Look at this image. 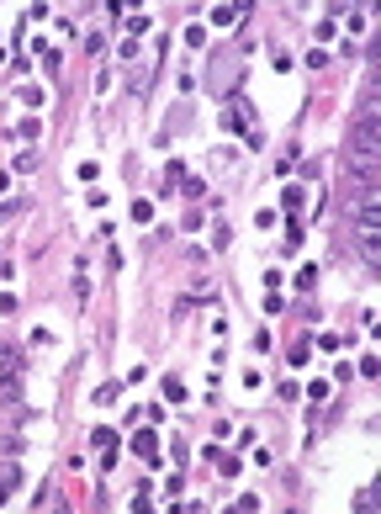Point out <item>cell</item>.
<instances>
[{
    "label": "cell",
    "instance_id": "1",
    "mask_svg": "<svg viewBox=\"0 0 381 514\" xmlns=\"http://www.w3.org/2000/svg\"><path fill=\"white\" fill-rule=\"evenodd\" d=\"M376 149H381V128H376V117H355L344 154H376Z\"/></svg>",
    "mask_w": 381,
    "mask_h": 514
},
{
    "label": "cell",
    "instance_id": "2",
    "mask_svg": "<svg viewBox=\"0 0 381 514\" xmlns=\"http://www.w3.org/2000/svg\"><path fill=\"white\" fill-rule=\"evenodd\" d=\"M132 451H138L143 462H159V435H154V430H138V435H132Z\"/></svg>",
    "mask_w": 381,
    "mask_h": 514
},
{
    "label": "cell",
    "instance_id": "3",
    "mask_svg": "<svg viewBox=\"0 0 381 514\" xmlns=\"http://www.w3.org/2000/svg\"><path fill=\"white\" fill-rule=\"evenodd\" d=\"M201 456H207V462H217V472H222V477H239V456H222L217 445H207Z\"/></svg>",
    "mask_w": 381,
    "mask_h": 514
},
{
    "label": "cell",
    "instance_id": "4",
    "mask_svg": "<svg viewBox=\"0 0 381 514\" xmlns=\"http://www.w3.org/2000/svg\"><path fill=\"white\" fill-rule=\"evenodd\" d=\"M16 483H21V466H11V462H6V466H0V504L16 493Z\"/></svg>",
    "mask_w": 381,
    "mask_h": 514
},
{
    "label": "cell",
    "instance_id": "5",
    "mask_svg": "<svg viewBox=\"0 0 381 514\" xmlns=\"http://www.w3.org/2000/svg\"><path fill=\"white\" fill-rule=\"evenodd\" d=\"M0 403H21V376H0Z\"/></svg>",
    "mask_w": 381,
    "mask_h": 514
},
{
    "label": "cell",
    "instance_id": "6",
    "mask_svg": "<svg viewBox=\"0 0 381 514\" xmlns=\"http://www.w3.org/2000/svg\"><path fill=\"white\" fill-rule=\"evenodd\" d=\"M0 376H21V355L11 345H0Z\"/></svg>",
    "mask_w": 381,
    "mask_h": 514
},
{
    "label": "cell",
    "instance_id": "7",
    "mask_svg": "<svg viewBox=\"0 0 381 514\" xmlns=\"http://www.w3.org/2000/svg\"><path fill=\"white\" fill-rule=\"evenodd\" d=\"M207 160H212V164H217V170H233V164H239V154H233V149H212V154H207Z\"/></svg>",
    "mask_w": 381,
    "mask_h": 514
},
{
    "label": "cell",
    "instance_id": "8",
    "mask_svg": "<svg viewBox=\"0 0 381 514\" xmlns=\"http://www.w3.org/2000/svg\"><path fill=\"white\" fill-rule=\"evenodd\" d=\"M228 239H233V233H228V223L217 218V223H212V250H228Z\"/></svg>",
    "mask_w": 381,
    "mask_h": 514
},
{
    "label": "cell",
    "instance_id": "9",
    "mask_svg": "<svg viewBox=\"0 0 381 514\" xmlns=\"http://www.w3.org/2000/svg\"><path fill=\"white\" fill-rule=\"evenodd\" d=\"M281 207L286 212H302V186H286V191H281Z\"/></svg>",
    "mask_w": 381,
    "mask_h": 514
},
{
    "label": "cell",
    "instance_id": "10",
    "mask_svg": "<svg viewBox=\"0 0 381 514\" xmlns=\"http://www.w3.org/2000/svg\"><path fill=\"white\" fill-rule=\"evenodd\" d=\"M91 440H96V445H101V451H111V445H117V430H106V424H101V430H96V435H91Z\"/></svg>",
    "mask_w": 381,
    "mask_h": 514
},
{
    "label": "cell",
    "instance_id": "11",
    "mask_svg": "<svg viewBox=\"0 0 381 514\" xmlns=\"http://www.w3.org/2000/svg\"><path fill=\"white\" fill-rule=\"evenodd\" d=\"M11 138H21V143H32V138H38V122H32V117H27V122H21V128H16V133H11Z\"/></svg>",
    "mask_w": 381,
    "mask_h": 514
},
{
    "label": "cell",
    "instance_id": "12",
    "mask_svg": "<svg viewBox=\"0 0 381 514\" xmlns=\"http://www.w3.org/2000/svg\"><path fill=\"white\" fill-rule=\"evenodd\" d=\"M164 398H170V403H181V398H186V387L175 382V376H164Z\"/></svg>",
    "mask_w": 381,
    "mask_h": 514
},
{
    "label": "cell",
    "instance_id": "13",
    "mask_svg": "<svg viewBox=\"0 0 381 514\" xmlns=\"http://www.w3.org/2000/svg\"><path fill=\"white\" fill-rule=\"evenodd\" d=\"M307 355H312V350H307V340L291 345V366H307Z\"/></svg>",
    "mask_w": 381,
    "mask_h": 514
},
{
    "label": "cell",
    "instance_id": "14",
    "mask_svg": "<svg viewBox=\"0 0 381 514\" xmlns=\"http://www.w3.org/2000/svg\"><path fill=\"white\" fill-rule=\"evenodd\" d=\"M355 371H360V376H376V371H381V361H376V355H360V366H355Z\"/></svg>",
    "mask_w": 381,
    "mask_h": 514
},
{
    "label": "cell",
    "instance_id": "15",
    "mask_svg": "<svg viewBox=\"0 0 381 514\" xmlns=\"http://www.w3.org/2000/svg\"><path fill=\"white\" fill-rule=\"evenodd\" d=\"M154 218V202H132V223H149Z\"/></svg>",
    "mask_w": 381,
    "mask_h": 514
},
{
    "label": "cell",
    "instance_id": "16",
    "mask_svg": "<svg viewBox=\"0 0 381 514\" xmlns=\"http://www.w3.org/2000/svg\"><path fill=\"white\" fill-rule=\"evenodd\" d=\"M0 276H11V260H6V255H0Z\"/></svg>",
    "mask_w": 381,
    "mask_h": 514
}]
</instances>
